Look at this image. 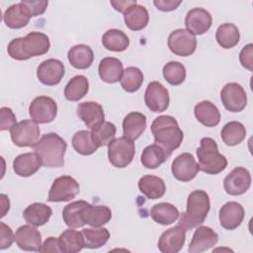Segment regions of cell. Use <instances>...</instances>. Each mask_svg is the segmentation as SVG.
Instances as JSON below:
<instances>
[{
    "label": "cell",
    "instance_id": "ee69618b",
    "mask_svg": "<svg viewBox=\"0 0 253 253\" xmlns=\"http://www.w3.org/2000/svg\"><path fill=\"white\" fill-rule=\"evenodd\" d=\"M100 144V146L108 145L114 138L117 132L116 126L111 122H104L98 127L91 130Z\"/></svg>",
    "mask_w": 253,
    "mask_h": 253
},
{
    "label": "cell",
    "instance_id": "c3c4849f",
    "mask_svg": "<svg viewBox=\"0 0 253 253\" xmlns=\"http://www.w3.org/2000/svg\"><path fill=\"white\" fill-rule=\"evenodd\" d=\"M0 231H1V240H0V249L4 250L9 248L13 240H15V235H13V231L10 226L5 224L4 222L0 223Z\"/></svg>",
    "mask_w": 253,
    "mask_h": 253
},
{
    "label": "cell",
    "instance_id": "816d5d0a",
    "mask_svg": "<svg viewBox=\"0 0 253 253\" xmlns=\"http://www.w3.org/2000/svg\"><path fill=\"white\" fill-rule=\"evenodd\" d=\"M110 3L114 7L115 10L124 14L129 6L136 4V1L135 0H123V1L119 0V1H111Z\"/></svg>",
    "mask_w": 253,
    "mask_h": 253
},
{
    "label": "cell",
    "instance_id": "e0dca14e",
    "mask_svg": "<svg viewBox=\"0 0 253 253\" xmlns=\"http://www.w3.org/2000/svg\"><path fill=\"white\" fill-rule=\"evenodd\" d=\"M185 240L186 230L177 224L160 235L157 246L162 253H177L183 248Z\"/></svg>",
    "mask_w": 253,
    "mask_h": 253
},
{
    "label": "cell",
    "instance_id": "9a60e30c",
    "mask_svg": "<svg viewBox=\"0 0 253 253\" xmlns=\"http://www.w3.org/2000/svg\"><path fill=\"white\" fill-rule=\"evenodd\" d=\"M65 74L63 63L55 58L43 60L37 68V76L41 83L46 86L57 85Z\"/></svg>",
    "mask_w": 253,
    "mask_h": 253
},
{
    "label": "cell",
    "instance_id": "7a4b0ae2",
    "mask_svg": "<svg viewBox=\"0 0 253 253\" xmlns=\"http://www.w3.org/2000/svg\"><path fill=\"white\" fill-rule=\"evenodd\" d=\"M151 132L154 142L170 155L181 145L184 138L178 122L172 116L164 115L155 118L151 124Z\"/></svg>",
    "mask_w": 253,
    "mask_h": 253
},
{
    "label": "cell",
    "instance_id": "277c9868",
    "mask_svg": "<svg viewBox=\"0 0 253 253\" xmlns=\"http://www.w3.org/2000/svg\"><path fill=\"white\" fill-rule=\"evenodd\" d=\"M211 209L210 197L203 190L193 191L187 199V209L182 212L178 224L186 231L202 224Z\"/></svg>",
    "mask_w": 253,
    "mask_h": 253
},
{
    "label": "cell",
    "instance_id": "d6a6232c",
    "mask_svg": "<svg viewBox=\"0 0 253 253\" xmlns=\"http://www.w3.org/2000/svg\"><path fill=\"white\" fill-rule=\"evenodd\" d=\"M89 205L86 201L79 200L66 205L62 210V218L64 223L70 228H79L85 225L82 219L83 210Z\"/></svg>",
    "mask_w": 253,
    "mask_h": 253
},
{
    "label": "cell",
    "instance_id": "4fadbf2b",
    "mask_svg": "<svg viewBox=\"0 0 253 253\" xmlns=\"http://www.w3.org/2000/svg\"><path fill=\"white\" fill-rule=\"evenodd\" d=\"M171 171L178 181L190 182L198 175L200 168L194 156L191 153L185 152L173 160Z\"/></svg>",
    "mask_w": 253,
    "mask_h": 253
},
{
    "label": "cell",
    "instance_id": "681fc988",
    "mask_svg": "<svg viewBox=\"0 0 253 253\" xmlns=\"http://www.w3.org/2000/svg\"><path fill=\"white\" fill-rule=\"evenodd\" d=\"M40 252L42 253H48V252H53V253H58L61 252L58 244V238H55L53 236L47 237L44 242L42 244Z\"/></svg>",
    "mask_w": 253,
    "mask_h": 253
},
{
    "label": "cell",
    "instance_id": "ba28073f",
    "mask_svg": "<svg viewBox=\"0 0 253 253\" xmlns=\"http://www.w3.org/2000/svg\"><path fill=\"white\" fill-rule=\"evenodd\" d=\"M80 191L78 182L71 176H60L56 178L48 192V202H68L74 199Z\"/></svg>",
    "mask_w": 253,
    "mask_h": 253
},
{
    "label": "cell",
    "instance_id": "f35d334b",
    "mask_svg": "<svg viewBox=\"0 0 253 253\" xmlns=\"http://www.w3.org/2000/svg\"><path fill=\"white\" fill-rule=\"evenodd\" d=\"M240 39L238 28L231 23L221 24L215 32V40L217 43L225 48L229 49L234 47Z\"/></svg>",
    "mask_w": 253,
    "mask_h": 253
},
{
    "label": "cell",
    "instance_id": "9c48e42d",
    "mask_svg": "<svg viewBox=\"0 0 253 253\" xmlns=\"http://www.w3.org/2000/svg\"><path fill=\"white\" fill-rule=\"evenodd\" d=\"M167 44L171 52L178 56H189L197 47V39L185 29H177L168 37Z\"/></svg>",
    "mask_w": 253,
    "mask_h": 253
},
{
    "label": "cell",
    "instance_id": "836d02e7",
    "mask_svg": "<svg viewBox=\"0 0 253 253\" xmlns=\"http://www.w3.org/2000/svg\"><path fill=\"white\" fill-rule=\"evenodd\" d=\"M180 215L178 209L170 203H159L154 205L150 211L151 218L159 224L169 225L176 221Z\"/></svg>",
    "mask_w": 253,
    "mask_h": 253
},
{
    "label": "cell",
    "instance_id": "6da1fadb",
    "mask_svg": "<svg viewBox=\"0 0 253 253\" xmlns=\"http://www.w3.org/2000/svg\"><path fill=\"white\" fill-rule=\"evenodd\" d=\"M49 47V39L45 34L31 32L24 38L13 39L8 44L7 52L16 60H27L46 53Z\"/></svg>",
    "mask_w": 253,
    "mask_h": 253
},
{
    "label": "cell",
    "instance_id": "f5cc1de1",
    "mask_svg": "<svg viewBox=\"0 0 253 253\" xmlns=\"http://www.w3.org/2000/svg\"><path fill=\"white\" fill-rule=\"evenodd\" d=\"M1 203H2V215L1 216L3 217L6 214V212L9 211V209H10L9 199L4 194H1Z\"/></svg>",
    "mask_w": 253,
    "mask_h": 253
},
{
    "label": "cell",
    "instance_id": "60d3db41",
    "mask_svg": "<svg viewBox=\"0 0 253 253\" xmlns=\"http://www.w3.org/2000/svg\"><path fill=\"white\" fill-rule=\"evenodd\" d=\"M84 247L89 249L100 248L107 243L110 238V232L105 227L84 228L82 229Z\"/></svg>",
    "mask_w": 253,
    "mask_h": 253
},
{
    "label": "cell",
    "instance_id": "e575fe53",
    "mask_svg": "<svg viewBox=\"0 0 253 253\" xmlns=\"http://www.w3.org/2000/svg\"><path fill=\"white\" fill-rule=\"evenodd\" d=\"M60 251L63 253H77L84 248V240L81 231L66 229L58 237Z\"/></svg>",
    "mask_w": 253,
    "mask_h": 253
},
{
    "label": "cell",
    "instance_id": "83f0119b",
    "mask_svg": "<svg viewBox=\"0 0 253 253\" xmlns=\"http://www.w3.org/2000/svg\"><path fill=\"white\" fill-rule=\"evenodd\" d=\"M124 68L123 63L116 57L103 58L98 66V73L100 78L107 83H116L121 80Z\"/></svg>",
    "mask_w": 253,
    "mask_h": 253
},
{
    "label": "cell",
    "instance_id": "ab89813d",
    "mask_svg": "<svg viewBox=\"0 0 253 253\" xmlns=\"http://www.w3.org/2000/svg\"><path fill=\"white\" fill-rule=\"evenodd\" d=\"M220 136L226 145L234 146L243 141L246 136V129L240 122L232 121L223 126Z\"/></svg>",
    "mask_w": 253,
    "mask_h": 253
},
{
    "label": "cell",
    "instance_id": "f907efd6",
    "mask_svg": "<svg viewBox=\"0 0 253 253\" xmlns=\"http://www.w3.org/2000/svg\"><path fill=\"white\" fill-rule=\"evenodd\" d=\"M182 3V0H154L153 4L155 7L162 12H170L175 9Z\"/></svg>",
    "mask_w": 253,
    "mask_h": 253
},
{
    "label": "cell",
    "instance_id": "2e32d148",
    "mask_svg": "<svg viewBox=\"0 0 253 253\" xmlns=\"http://www.w3.org/2000/svg\"><path fill=\"white\" fill-rule=\"evenodd\" d=\"M212 24V18L209 11L204 8L196 7L191 9L185 18V26L194 36L203 35L208 32Z\"/></svg>",
    "mask_w": 253,
    "mask_h": 253
},
{
    "label": "cell",
    "instance_id": "b9f144b4",
    "mask_svg": "<svg viewBox=\"0 0 253 253\" xmlns=\"http://www.w3.org/2000/svg\"><path fill=\"white\" fill-rule=\"evenodd\" d=\"M120 82L125 91L128 93L136 92L137 90H139L143 83V73L137 67H126L123 71Z\"/></svg>",
    "mask_w": 253,
    "mask_h": 253
},
{
    "label": "cell",
    "instance_id": "5b68a950",
    "mask_svg": "<svg viewBox=\"0 0 253 253\" xmlns=\"http://www.w3.org/2000/svg\"><path fill=\"white\" fill-rule=\"evenodd\" d=\"M199 168L210 175H216L227 167V160L224 155L218 152V147L214 139L204 137L197 148Z\"/></svg>",
    "mask_w": 253,
    "mask_h": 253
},
{
    "label": "cell",
    "instance_id": "bcb514c9",
    "mask_svg": "<svg viewBox=\"0 0 253 253\" xmlns=\"http://www.w3.org/2000/svg\"><path fill=\"white\" fill-rule=\"evenodd\" d=\"M239 61L241 65L248 69L249 71L253 70V44H246L239 53Z\"/></svg>",
    "mask_w": 253,
    "mask_h": 253
},
{
    "label": "cell",
    "instance_id": "8992f818",
    "mask_svg": "<svg viewBox=\"0 0 253 253\" xmlns=\"http://www.w3.org/2000/svg\"><path fill=\"white\" fill-rule=\"evenodd\" d=\"M134 143L125 136L114 138L108 144L109 161L117 168H125L129 165L134 157Z\"/></svg>",
    "mask_w": 253,
    "mask_h": 253
},
{
    "label": "cell",
    "instance_id": "3957f363",
    "mask_svg": "<svg viewBox=\"0 0 253 253\" xmlns=\"http://www.w3.org/2000/svg\"><path fill=\"white\" fill-rule=\"evenodd\" d=\"M66 148L65 140L55 132L43 134L33 146L35 152L42 159V166L48 168H57L64 165Z\"/></svg>",
    "mask_w": 253,
    "mask_h": 253
},
{
    "label": "cell",
    "instance_id": "ffe728a7",
    "mask_svg": "<svg viewBox=\"0 0 253 253\" xmlns=\"http://www.w3.org/2000/svg\"><path fill=\"white\" fill-rule=\"evenodd\" d=\"M15 241L24 251H40L42 246V234L34 225H21L15 232Z\"/></svg>",
    "mask_w": 253,
    "mask_h": 253
},
{
    "label": "cell",
    "instance_id": "8fae6325",
    "mask_svg": "<svg viewBox=\"0 0 253 253\" xmlns=\"http://www.w3.org/2000/svg\"><path fill=\"white\" fill-rule=\"evenodd\" d=\"M220 100L224 108L231 113H239L247 105L245 90L240 84L235 82L224 85L220 91Z\"/></svg>",
    "mask_w": 253,
    "mask_h": 253
},
{
    "label": "cell",
    "instance_id": "8d00e7d4",
    "mask_svg": "<svg viewBox=\"0 0 253 253\" xmlns=\"http://www.w3.org/2000/svg\"><path fill=\"white\" fill-rule=\"evenodd\" d=\"M102 44L108 50L121 52L128 47L129 40L123 31L111 29L103 35Z\"/></svg>",
    "mask_w": 253,
    "mask_h": 253
},
{
    "label": "cell",
    "instance_id": "d4e9b609",
    "mask_svg": "<svg viewBox=\"0 0 253 253\" xmlns=\"http://www.w3.org/2000/svg\"><path fill=\"white\" fill-rule=\"evenodd\" d=\"M112 218V211L107 206H93L89 204L82 212V219L85 224L93 227H101Z\"/></svg>",
    "mask_w": 253,
    "mask_h": 253
},
{
    "label": "cell",
    "instance_id": "f1b7e54d",
    "mask_svg": "<svg viewBox=\"0 0 253 253\" xmlns=\"http://www.w3.org/2000/svg\"><path fill=\"white\" fill-rule=\"evenodd\" d=\"M139 191L149 200L160 199L166 192L164 181L154 175H145L138 180Z\"/></svg>",
    "mask_w": 253,
    "mask_h": 253
},
{
    "label": "cell",
    "instance_id": "cb8c5ba5",
    "mask_svg": "<svg viewBox=\"0 0 253 253\" xmlns=\"http://www.w3.org/2000/svg\"><path fill=\"white\" fill-rule=\"evenodd\" d=\"M146 128V117L139 112L128 113L123 121L124 136L130 139H137Z\"/></svg>",
    "mask_w": 253,
    "mask_h": 253
},
{
    "label": "cell",
    "instance_id": "ac0fdd59",
    "mask_svg": "<svg viewBox=\"0 0 253 253\" xmlns=\"http://www.w3.org/2000/svg\"><path fill=\"white\" fill-rule=\"evenodd\" d=\"M77 116L91 130L105 122L103 107L93 101L83 102L77 106Z\"/></svg>",
    "mask_w": 253,
    "mask_h": 253
},
{
    "label": "cell",
    "instance_id": "44dd1931",
    "mask_svg": "<svg viewBox=\"0 0 253 253\" xmlns=\"http://www.w3.org/2000/svg\"><path fill=\"white\" fill-rule=\"evenodd\" d=\"M218 241L217 233L209 226H199L190 242L188 251L190 253H201L213 247Z\"/></svg>",
    "mask_w": 253,
    "mask_h": 253
},
{
    "label": "cell",
    "instance_id": "603a6c76",
    "mask_svg": "<svg viewBox=\"0 0 253 253\" xmlns=\"http://www.w3.org/2000/svg\"><path fill=\"white\" fill-rule=\"evenodd\" d=\"M42 165V159L36 152L20 154L13 161L14 172L21 177H30L34 175Z\"/></svg>",
    "mask_w": 253,
    "mask_h": 253
},
{
    "label": "cell",
    "instance_id": "7bdbcfd3",
    "mask_svg": "<svg viewBox=\"0 0 253 253\" xmlns=\"http://www.w3.org/2000/svg\"><path fill=\"white\" fill-rule=\"evenodd\" d=\"M163 77L173 86L182 84L186 79V68L179 61H169L163 66Z\"/></svg>",
    "mask_w": 253,
    "mask_h": 253
},
{
    "label": "cell",
    "instance_id": "f6af8a7d",
    "mask_svg": "<svg viewBox=\"0 0 253 253\" xmlns=\"http://www.w3.org/2000/svg\"><path fill=\"white\" fill-rule=\"evenodd\" d=\"M0 116H1V130H10L16 124V117L13 111L8 107H2L0 109Z\"/></svg>",
    "mask_w": 253,
    "mask_h": 253
},
{
    "label": "cell",
    "instance_id": "d590c367",
    "mask_svg": "<svg viewBox=\"0 0 253 253\" xmlns=\"http://www.w3.org/2000/svg\"><path fill=\"white\" fill-rule=\"evenodd\" d=\"M169 156L170 154H168L162 147L156 143H153L146 146L142 150L140 161L145 168L156 169L163 164L169 158Z\"/></svg>",
    "mask_w": 253,
    "mask_h": 253
},
{
    "label": "cell",
    "instance_id": "f546056e",
    "mask_svg": "<svg viewBox=\"0 0 253 253\" xmlns=\"http://www.w3.org/2000/svg\"><path fill=\"white\" fill-rule=\"evenodd\" d=\"M51 214V208L43 203L31 204L23 211L24 219L34 226H42L45 224L49 220Z\"/></svg>",
    "mask_w": 253,
    "mask_h": 253
},
{
    "label": "cell",
    "instance_id": "484cf974",
    "mask_svg": "<svg viewBox=\"0 0 253 253\" xmlns=\"http://www.w3.org/2000/svg\"><path fill=\"white\" fill-rule=\"evenodd\" d=\"M126 26L131 31H140L144 29L149 21V14L146 8L139 4L129 6L124 13Z\"/></svg>",
    "mask_w": 253,
    "mask_h": 253
},
{
    "label": "cell",
    "instance_id": "1f68e13d",
    "mask_svg": "<svg viewBox=\"0 0 253 253\" xmlns=\"http://www.w3.org/2000/svg\"><path fill=\"white\" fill-rule=\"evenodd\" d=\"M72 146L81 155H91L100 146L94 134L90 130H78L72 136Z\"/></svg>",
    "mask_w": 253,
    "mask_h": 253
},
{
    "label": "cell",
    "instance_id": "7c38bea8",
    "mask_svg": "<svg viewBox=\"0 0 253 253\" xmlns=\"http://www.w3.org/2000/svg\"><path fill=\"white\" fill-rule=\"evenodd\" d=\"M144 103L146 107L154 113L164 112L169 107V92L160 82L152 81L146 87Z\"/></svg>",
    "mask_w": 253,
    "mask_h": 253
},
{
    "label": "cell",
    "instance_id": "7dc6e473",
    "mask_svg": "<svg viewBox=\"0 0 253 253\" xmlns=\"http://www.w3.org/2000/svg\"><path fill=\"white\" fill-rule=\"evenodd\" d=\"M21 2H23L29 8L32 17H37L43 14L48 5L46 0H22Z\"/></svg>",
    "mask_w": 253,
    "mask_h": 253
},
{
    "label": "cell",
    "instance_id": "7402d4cb",
    "mask_svg": "<svg viewBox=\"0 0 253 253\" xmlns=\"http://www.w3.org/2000/svg\"><path fill=\"white\" fill-rule=\"evenodd\" d=\"M31 18V12L23 2L8 7L3 16L5 25L10 29H21L26 27Z\"/></svg>",
    "mask_w": 253,
    "mask_h": 253
},
{
    "label": "cell",
    "instance_id": "52a82bcc",
    "mask_svg": "<svg viewBox=\"0 0 253 253\" xmlns=\"http://www.w3.org/2000/svg\"><path fill=\"white\" fill-rule=\"evenodd\" d=\"M11 139L19 147H33L39 140L41 130L33 120H24L17 123L11 129Z\"/></svg>",
    "mask_w": 253,
    "mask_h": 253
},
{
    "label": "cell",
    "instance_id": "30bf717a",
    "mask_svg": "<svg viewBox=\"0 0 253 253\" xmlns=\"http://www.w3.org/2000/svg\"><path fill=\"white\" fill-rule=\"evenodd\" d=\"M29 114L33 121L38 124H48L57 115V105L48 96L36 97L29 107Z\"/></svg>",
    "mask_w": 253,
    "mask_h": 253
},
{
    "label": "cell",
    "instance_id": "74e56055",
    "mask_svg": "<svg viewBox=\"0 0 253 253\" xmlns=\"http://www.w3.org/2000/svg\"><path fill=\"white\" fill-rule=\"evenodd\" d=\"M89 90V81L84 75H76L72 77L64 88V97L71 102L81 100Z\"/></svg>",
    "mask_w": 253,
    "mask_h": 253
},
{
    "label": "cell",
    "instance_id": "4316f807",
    "mask_svg": "<svg viewBox=\"0 0 253 253\" xmlns=\"http://www.w3.org/2000/svg\"><path fill=\"white\" fill-rule=\"evenodd\" d=\"M196 119L205 126L212 127L219 124L220 113L217 107L210 101H202L194 108Z\"/></svg>",
    "mask_w": 253,
    "mask_h": 253
},
{
    "label": "cell",
    "instance_id": "d6986e66",
    "mask_svg": "<svg viewBox=\"0 0 253 253\" xmlns=\"http://www.w3.org/2000/svg\"><path fill=\"white\" fill-rule=\"evenodd\" d=\"M244 209L237 202H227L219 210L220 225L227 230L236 229L244 219Z\"/></svg>",
    "mask_w": 253,
    "mask_h": 253
},
{
    "label": "cell",
    "instance_id": "4dcf8cb0",
    "mask_svg": "<svg viewBox=\"0 0 253 253\" xmlns=\"http://www.w3.org/2000/svg\"><path fill=\"white\" fill-rule=\"evenodd\" d=\"M67 58L74 68L87 69L93 63L94 52L89 45L76 44L68 50Z\"/></svg>",
    "mask_w": 253,
    "mask_h": 253
},
{
    "label": "cell",
    "instance_id": "5bb4252c",
    "mask_svg": "<svg viewBox=\"0 0 253 253\" xmlns=\"http://www.w3.org/2000/svg\"><path fill=\"white\" fill-rule=\"evenodd\" d=\"M251 186L250 172L244 167L234 168L223 180V188L230 196H240Z\"/></svg>",
    "mask_w": 253,
    "mask_h": 253
}]
</instances>
